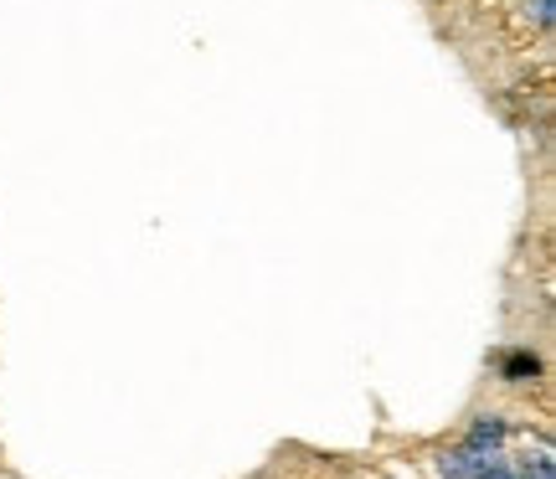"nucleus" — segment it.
Masks as SVG:
<instances>
[{"label":"nucleus","instance_id":"1","mask_svg":"<svg viewBox=\"0 0 556 479\" xmlns=\"http://www.w3.org/2000/svg\"><path fill=\"white\" fill-rule=\"evenodd\" d=\"M443 475L448 479H520L495 449H475V443H469L464 454H448V459H443Z\"/></svg>","mask_w":556,"mask_h":479},{"label":"nucleus","instance_id":"2","mask_svg":"<svg viewBox=\"0 0 556 479\" xmlns=\"http://www.w3.org/2000/svg\"><path fill=\"white\" fill-rule=\"evenodd\" d=\"M531 16H536V26H552V0H536V5H531Z\"/></svg>","mask_w":556,"mask_h":479},{"label":"nucleus","instance_id":"3","mask_svg":"<svg viewBox=\"0 0 556 479\" xmlns=\"http://www.w3.org/2000/svg\"><path fill=\"white\" fill-rule=\"evenodd\" d=\"M520 479H526V475H520Z\"/></svg>","mask_w":556,"mask_h":479}]
</instances>
